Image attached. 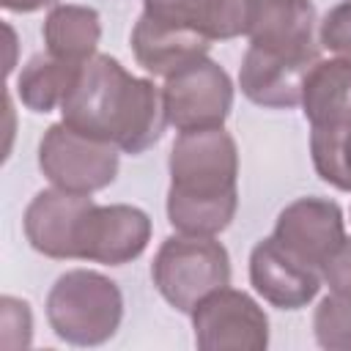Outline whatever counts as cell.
<instances>
[{"label": "cell", "mask_w": 351, "mask_h": 351, "mask_svg": "<svg viewBox=\"0 0 351 351\" xmlns=\"http://www.w3.org/2000/svg\"><path fill=\"white\" fill-rule=\"evenodd\" d=\"M60 115L71 129L132 156L156 145L167 126L162 88L126 71L118 58L99 52L82 63Z\"/></svg>", "instance_id": "cell-1"}, {"label": "cell", "mask_w": 351, "mask_h": 351, "mask_svg": "<svg viewBox=\"0 0 351 351\" xmlns=\"http://www.w3.org/2000/svg\"><path fill=\"white\" fill-rule=\"evenodd\" d=\"M167 219L176 233L217 236L239 208V148L225 126L178 132L170 159Z\"/></svg>", "instance_id": "cell-2"}, {"label": "cell", "mask_w": 351, "mask_h": 351, "mask_svg": "<svg viewBox=\"0 0 351 351\" xmlns=\"http://www.w3.org/2000/svg\"><path fill=\"white\" fill-rule=\"evenodd\" d=\"M310 154L321 181L351 192V58L315 60L302 85Z\"/></svg>", "instance_id": "cell-3"}, {"label": "cell", "mask_w": 351, "mask_h": 351, "mask_svg": "<svg viewBox=\"0 0 351 351\" xmlns=\"http://www.w3.org/2000/svg\"><path fill=\"white\" fill-rule=\"evenodd\" d=\"M121 318L123 293L101 271L69 269L47 293V321L63 343L101 346L118 332Z\"/></svg>", "instance_id": "cell-4"}, {"label": "cell", "mask_w": 351, "mask_h": 351, "mask_svg": "<svg viewBox=\"0 0 351 351\" xmlns=\"http://www.w3.org/2000/svg\"><path fill=\"white\" fill-rule=\"evenodd\" d=\"M159 296L178 313H192L200 299L230 285V255L217 236H167L151 263Z\"/></svg>", "instance_id": "cell-5"}, {"label": "cell", "mask_w": 351, "mask_h": 351, "mask_svg": "<svg viewBox=\"0 0 351 351\" xmlns=\"http://www.w3.org/2000/svg\"><path fill=\"white\" fill-rule=\"evenodd\" d=\"M118 148L88 137L69 123H52L38 143V167L58 189L93 195L110 186L118 176Z\"/></svg>", "instance_id": "cell-6"}, {"label": "cell", "mask_w": 351, "mask_h": 351, "mask_svg": "<svg viewBox=\"0 0 351 351\" xmlns=\"http://www.w3.org/2000/svg\"><path fill=\"white\" fill-rule=\"evenodd\" d=\"M162 101L167 123L176 126V132L217 129L225 126L230 115L233 82L230 74L206 55L165 77Z\"/></svg>", "instance_id": "cell-7"}, {"label": "cell", "mask_w": 351, "mask_h": 351, "mask_svg": "<svg viewBox=\"0 0 351 351\" xmlns=\"http://www.w3.org/2000/svg\"><path fill=\"white\" fill-rule=\"evenodd\" d=\"M189 315L195 343L203 351H263L269 346V318L263 307L230 285L200 299Z\"/></svg>", "instance_id": "cell-8"}, {"label": "cell", "mask_w": 351, "mask_h": 351, "mask_svg": "<svg viewBox=\"0 0 351 351\" xmlns=\"http://www.w3.org/2000/svg\"><path fill=\"white\" fill-rule=\"evenodd\" d=\"M151 217L129 203H90L77 230V261L123 266L145 252Z\"/></svg>", "instance_id": "cell-9"}, {"label": "cell", "mask_w": 351, "mask_h": 351, "mask_svg": "<svg viewBox=\"0 0 351 351\" xmlns=\"http://www.w3.org/2000/svg\"><path fill=\"white\" fill-rule=\"evenodd\" d=\"M271 236L296 261L321 271L329 255L346 239L343 211L329 197H296L277 214Z\"/></svg>", "instance_id": "cell-10"}, {"label": "cell", "mask_w": 351, "mask_h": 351, "mask_svg": "<svg viewBox=\"0 0 351 351\" xmlns=\"http://www.w3.org/2000/svg\"><path fill=\"white\" fill-rule=\"evenodd\" d=\"M211 38L192 22L143 11L132 27L134 60L154 77H170L178 69L208 55Z\"/></svg>", "instance_id": "cell-11"}, {"label": "cell", "mask_w": 351, "mask_h": 351, "mask_svg": "<svg viewBox=\"0 0 351 351\" xmlns=\"http://www.w3.org/2000/svg\"><path fill=\"white\" fill-rule=\"evenodd\" d=\"M250 47L293 60H318L313 0H255L250 19Z\"/></svg>", "instance_id": "cell-12"}, {"label": "cell", "mask_w": 351, "mask_h": 351, "mask_svg": "<svg viewBox=\"0 0 351 351\" xmlns=\"http://www.w3.org/2000/svg\"><path fill=\"white\" fill-rule=\"evenodd\" d=\"M93 203L90 195H77L66 189H41L25 208L22 228L30 247L55 261L77 258V230Z\"/></svg>", "instance_id": "cell-13"}, {"label": "cell", "mask_w": 351, "mask_h": 351, "mask_svg": "<svg viewBox=\"0 0 351 351\" xmlns=\"http://www.w3.org/2000/svg\"><path fill=\"white\" fill-rule=\"evenodd\" d=\"M250 282L263 302L280 310L307 307L321 291V271L285 252L274 236L261 239L250 252Z\"/></svg>", "instance_id": "cell-14"}, {"label": "cell", "mask_w": 351, "mask_h": 351, "mask_svg": "<svg viewBox=\"0 0 351 351\" xmlns=\"http://www.w3.org/2000/svg\"><path fill=\"white\" fill-rule=\"evenodd\" d=\"M313 63L307 60H293L263 52L258 47H247L239 69V88L258 107L291 110L302 101V85Z\"/></svg>", "instance_id": "cell-15"}, {"label": "cell", "mask_w": 351, "mask_h": 351, "mask_svg": "<svg viewBox=\"0 0 351 351\" xmlns=\"http://www.w3.org/2000/svg\"><path fill=\"white\" fill-rule=\"evenodd\" d=\"M41 36L49 55L71 63H85L96 55L101 38L99 11L77 3H58L47 14Z\"/></svg>", "instance_id": "cell-16"}, {"label": "cell", "mask_w": 351, "mask_h": 351, "mask_svg": "<svg viewBox=\"0 0 351 351\" xmlns=\"http://www.w3.org/2000/svg\"><path fill=\"white\" fill-rule=\"evenodd\" d=\"M82 63H71V60H60L55 55H36L30 58L16 80V93L19 101L33 110V112H52L63 104V99L69 96V90L77 82Z\"/></svg>", "instance_id": "cell-17"}, {"label": "cell", "mask_w": 351, "mask_h": 351, "mask_svg": "<svg viewBox=\"0 0 351 351\" xmlns=\"http://www.w3.org/2000/svg\"><path fill=\"white\" fill-rule=\"evenodd\" d=\"M313 335L321 348L351 351V299L324 296L313 313Z\"/></svg>", "instance_id": "cell-18"}, {"label": "cell", "mask_w": 351, "mask_h": 351, "mask_svg": "<svg viewBox=\"0 0 351 351\" xmlns=\"http://www.w3.org/2000/svg\"><path fill=\"white\" fill-rule=\"evenodd\" d=\"M255 0H206L203 3V33L211 41H228L247 36Z\"/></svg>", "instance_id": "cell-19"}, {"label": "cell", "mask_w": 351, "mask_h": 351, "mask_svg": "<svg viewBox=\"0 0 351 351\" xmlns=\"http://www.w3.org/2000/svg\"><path fill=\"white\" fill-rule=\"evenodd\" d=\"M0 343L3 348H27L33 337V315L30 304L16 296L0 299Z\"/></svg>", "instance_id": "cell-20"}, {"label": "cell", "mask_w": 351, "mask_h": 351, "mask_svg": "<svg viewBox=\"0 0 351 351\" xmlns=\"http://www.w3.org/2000/svg\"><path fill=\"white\" fill-rule=\"evenodd\" d=\"M318 44L340 58H351V0L332 5L318 25Z\"/></svg>", "instance_id": "cell-21"}, {"label": "cell", "mask_w": 351, "mask_h": 351, "mask_svg": "<svg viewBox=\"0 0 351 351\" xmlns=\"http://www.w3.org/2000/svg\"><path fill=\"white\" fill-rule=\"evenodd\" d=\"M321 280L329 285L332 293H337L343 299H351V239L348 236L340 241V247L324 263Z\"/></svg>", "instance_id": "cell-22"}, {"label": "cell", "mask_w": 351, "mask_h": 351, "mask_svg": "<svg viewBox=\"0 0 351 351\" xmlns=\"http://www.w3.org/2000/svg\"><path fill=\"white\" fill-rule=\"evenodd\" d=\"M203 3L206 0H143V11H151L159 16H176L203 30Z\"/></svg>", "instance_id": "cell-23"}, {"label": "cell", "mask_w": 351, "mask_h": 351, "mask_svg": "<svg viewBox=\"0 0 351 351\" xmlns=\"http://www.w3.org/2000/svg\"><path fill=\"white\" fill-rule=\"evenodd\" d=\"M0 5L14 14H33L44 5H58V0H0Z\"/></svg>", "instance_id": "cell-24"}]
</instances>
